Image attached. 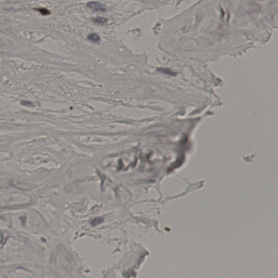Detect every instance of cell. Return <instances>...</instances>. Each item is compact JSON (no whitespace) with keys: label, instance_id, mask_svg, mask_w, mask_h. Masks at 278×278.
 <instances>
[{"label":"cell","instance_id":"obj_1","mask_svg":"<svg viewBox=\"0 0 278 278\" xmlns=\"http://www.w3.org/2000/svg\"><path fill=\"white\" fill-rule=\"evenodd\" d=\"M87 7L95 11H105V8L102 4L97 1L90 2L87 4Z\"/></svg>","mask_w":278,"mask_h":278},{"label":"cell","instance_id":"obj_2","mask_svg":"<svg viewBox=\"0 0 278 278\" xmlns=\"http://www.w3.org/2000/svg\"><path fill=\"white\" fill-rule=\"evenodd\" d=\"M87 38L89 40L94 42H98L101 40L100 37L96 33H91L88 35Z\"/></svg>","mask_w":278,"mask_h":278},{"label":"cell","instance_id":"obj_3","mask_svg":"<svg viewBox=\"0 0 278 278\" xmlns=\"http://www.w3.org/2000/svg\"><path fill=\"white\" fill-rule=\"evenodd\" d=\"M158 71H159L161 73H164V74H166V75H171V76H174L175 75V73L173 72L171 70L168 69H165V68H159L158 69Z\"/></svg>","mask_w":278,"mask_h":278},{"label":"cell","instance_id":"obj_4","mask_svg":"<svg viewBox=\"0 0 278 278\" xmlns=\"http://www.w3.org/2000/svg\"><path fill=\"white\" fill-rule=\"evenodd\" d=\"M94 21L95 23L98 24H103L107 22L108 20L104 17H98L94 19Z\"/></svg>","mask_w":278,"mask_h":278},{"label":"cell","instance_id":"obj_5","mask_svg":"<svg viewBox=\"0 0 278 278\" xmlns=\"http://www.w3.org/2000/svg\"><path fill=\"white\" fill-rule=\"evenodd\" d=\"M36 10L38 11L39 12H40L41 14L43 15H47L50 14V11L46 8H38L36 9Z\"/></svg>","mask_w":278,"mask_h":278},{"label":"cell","instance_id":"obj_6","mask_svg":"<svg viewBox=\"0 0 278 278\" xmlns=\"http://www.w3.org/2000/svg\"><path fill=\"white\" fill-rule=\"evenodd\" d=\"M22 104L23 105H26L27 106H31L32 103L29 101H23L22 102Z\"/></svg>","mask_w":278,"mask_h":278}]
</instances>
